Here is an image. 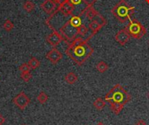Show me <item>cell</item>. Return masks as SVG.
Segmentation results:
<instances>
[{
  "instance_id": "1",
  "label": "cell",
  "mask_w": 149,
  "mask_h": 125,
  "mask_svg": "<svg viewBox=\"0 0 149 125\" xmlns=\"http://www.w3.org/2000/svg\"><path fill=\"white\" fill-rule=\"evenodd\" d=\"M92 37H93V34H90L86 39L77 37L68 44V46L65 49L66 55L78 66H82L94 52L93 48L88 44V41Z\"/></svg>"
},
{
  "instance_id": "2",
  "label": "cell",
  "mask_w": 149,
  "mask_h": 125,
  "mask_svg": "<svg viewBox=\"0 0 149 125\" xmlns=\"http://www.w3.org/2000/svg\"><path fill=\"white\" fill-rule=\"evenodd\" d=\"M135 8L129 5L126 0H120L111 10L113 16L118 20L119 23L124 24L131 20L134 16Z\"/></svg>"
},
{
  "instance_id": "3",
  "label": "cell",
  "mask_w": 149,
  "mask_h": 125,
  "mask_svg": "<svg viewBox=\"0 0 149 125\" xmlns=\"http://www.w3.org/2000/svg\"><path fill=\"white\" fill-rule=\"evenodd\" d=\"M131 100L130 94L125 90V88L120 85L116 84L106 96H105V101L108 103H120L126 105L128 102Z\"/></svg>"
},
{
  "instance_id": "4",
  "label": "cell",
  "mask_w": 149,
  "mask_h": 125,
  "mask_svg": "<svg viewBox=\"0 0 149 125\" xmlns=\"http://www.w3.org/2000/svg\"><path fill=\"white\" fill-rule=\"evenodd\" d=\"M61 36L63 37V40L65 41L67 44L71 43L72 40H74L77 37H79L78 35V28L73 26L69 19L66 20L61 26L60 28L58 29V31Z\"/></svg>"
},
{
  "instance_id": "5",
  "label": "cell",
  "mask_w": 149,
  "mask_h": 125,
  "mask_svg": "<svg viewBox=\"0 0 149 125\" xmlns=\"http://www.w3.org/2000/svg\"><path fill=\"white\" fill-rule=\"evenodd\" d=\"M126 28L127 29L130 36L136 39H142L147 33L145 26L142 25V24L136 18L131 19Z\"/></svg>"
},
{
  "instance_id": "6",
  "label": "cell",
  "mask_w": 149,
  "mask_h": 125,
  "mask_svg": "<svg viewBox=\"0 0 149 125\" xmlns=\"http://www.w3.org/2000/svg\"><path fill=\"white\" fill-rule=\"evenodd\" d=\"M76 7L69 1V0H63L57 8V11L60 12L65 17H71L72 16Z\"/></svg>"
},
{
  "instance_id": "7",
  "label": "cell",
  "mask_w": 149,
  "mask_h": 125,
  "mask_svg": "<svg viewBox=\"0 0 149 125\" xmlns=\"http://www.w3.org/2000/svg\"><path fill=\"white\" fill-rule=\"evenodd\" d=\"M13 103L20 110H24L31 103L30 98L24 93V92H20L18 95H17L13 100H12Z\"/></svg>"
},
{
  "instance_id": "8",
  "label": "cell",
  "mask_w": 149,
  "mask_h": 125,
  "mask_svg": "<svg viewBox=\"0 0 149 125\" xmlns=\"http://www.w3.org/2000/svg\"><path fill=\"white\" fill-rule=\"evenodd\" d=\"M131 36L127 31V29L125 27L123 29H120L115 35L114 39L116 40V42H118L120 46H125L127 45V43L129 41Z\"/></svg>"
},
{
  "instance_id": "9",
  "label": "cell",
  "mask_w": 149,
  "mask_h": 125,
  "mask_svg": "<svg viewBox=\"0 0 149 125\" xmlns=\"http://www.w3.org/2000/svg\"><path fill=\"white\" fill-rule=\"evenodd\" d=\"M63 41V37L58 31H53L46 37V42L53 47H56Z\"/></svg>"
},
{
  "instance_id": "10",
  "label": "cell",
  "mask_w": 149,
  "mask_h": 125,
  "mask_svg": "<svg viewBox=\"0 0 149 125\" xmlns=\"http://www.w3.org/2000/svg\"><path fill=\"white\" fill-rule=\"evenodd\" d=\"M46 59L48 60H50L53 65H56L57 63H58L62 58H63V54L56 48V47H53L51 51H49L46 55H45Z\"/></svg>"
},
{
  "instance_id": "11",
  "label": "cell",
  "mask_w": 149,
  "mask_h": 125,
  "mask_svg": "<svg viewBox=\"0 0 149 125\" xmlns=\"http://www.w3.org/2000/svg\"><path fill=\"white\" fill-rule=\"evenodd\" d=\"M40 7L47 14H52L57 10L58 4L53 0H45L44 3L40 4Z\"/></svg>"
},
{
  "instance_id": "12",
  "label": "cell",
  "mask_w": 149,
  "mask_h": 125,
  "mask_svg": "<svg viewBox=\"0 0 149 125\" xmlns=\"http://www.w3.org/2000/svg\"><path fill=\"white\" fill-rule=\"evenodd\" d=\"M104 25H106V24H104V23H102V22H100V21H99V20L93 19V20L90 21V23H89V25H88V28H89V30L91 31V34H93V35L94 36L95 34L98 33V32H99Z\"/></svg>"
},
{
  "instance_id": "13",
  "label": "cell",
  "mask_w": 149,
  "mask_h": 125,
  "mask_svg": "<svg viewBox=\"0 0 149 125\" xmlns=\"http://www.w3.org/2000/svg\"><path fill=\"white\" fill-rule=\"evenodd\" d=\"M69 21H70V23L73 25V26H75V27H79V26H80L83 23V20H82V18H81V15H72V16H71V18H69Z\"/></svg>"
},
{
  "instance_id": "14",
  "label": "cell",
  "mask_w": 149,
  "mask_h": 125,
  "mask_svg": "<svg viewBox=\"0 0 149 125\" xmlns=\"http://www.w3.org/2000/svg\"><path fill=\"white\" fill-rule=\"evenodd\" d=\"M65 81L68 84L72 85V84H74V83H76L78 81V75L73 72H70L65 76Z\"/></svg>"
},
{
  "instance_id": "15",
  "label": "cell",
  "mask_w": 149,
  "mask_h": 125,
  "mask_svg": "<svg viewBox=\"0 0 149 125\" xmlns=\"http://www.w3.org/2000/svg\"><path fill=\"white\" fill-rule=\"evenodd\" d=\"M110 106H111L112 111L115 115H119L121 112V110H123L125 105L123 103H110Z\"/></svg>"
},
{
  "instance_id": "16",
  "label": "cell",
  "mask_w": 149,
  "mask_h": 125,
  "mask_svg": "<svg viewBox=\"0 0 149 125\" xmlns=\"http://www.w3.org/2000/svg\"><path fill=\"white\" fill-rule=\"evenodd\" d=\"M108 68H109V66L105 61H99L97 63V65H96V69L100 74H103V73L107 72L108 70Z\"/></svg>"
},
{
  "instance_id": "17",
  "label": "cell",
  "mask_w": 149,
  "mask_h": 125,
  "mask_svg": "<svg viewBox=\"0 0 149 125\" xmlns=\"http://www.w3.org/2000/svg\"><path fill=\"white\" fill-rule=\"evenodd\" d=\"M106 104H107V102L105 101V99H102L100 97L97 98L94 103H93V106L98 110H103L105 107H106Z\"/></svg>"
},
{
  "instance_id": "18",
  "label": "cell",
  "mask_w": 149,
  "mask_h": 125,
  "mask_svg": "<svg viewBox=\"0 0 149 125\" xmlns=\"http://www.w3.org/2000/svg\"><path fill=\"white\" fill-rule=\"evenodd\" d=\"M89 31H90L89 28L86 25H85L84 24H82L80 26L78 27V35H79V36L80 37H85V36H86L88 34Z\"/></svg>"
},
{
  "instance_id": "19",
  "label": "cell",
  "mask_w": 149,
  "mask_h": 125,
  "mask_svg": "<svg viewBox=\"0 0 149 125\" xmlns=\"http://www.w3.org/2000/svg\"><path fill=\"white\" fill-rule=\"evenodd\" d=\"M28 65H29L30 68L33 70V69L38 68V67L40 66V61H39L38 59H36V58L32 57V58H31V60L28 61Z\"/></svg>"
},
{
  "instance_id": "20",
  "label": "cell",
  "mask_w": 149,
  "mask_h": 125,
  "mask_svg": "<svg viewBox=\"0 0 149 125\" xmlns=\"http://www.w3.org/2000/svg\"><path fill=\"white\" fill-rule=\"evenodd\" d=\"M23 8L25 11L27 12H31L34 10L35 8V4L31 2V1H25L23 4Z\"/></svg>"
},
{
  "instance_id": "21",
  "label": "cell",
  "mask_w": 149,
  "mask_h": 125,
  "mask_svg": "<svg viewBox=\"0 0 149 125\" xmlns=\"http://www.w3.org/2000/svg\"><path fill=\"white\" fill-rule=\"evenodd\" d=\"M48 96L45 93V92H40L38 94V96H37V100L39 103L41 104H45L47 101H48Z\"/></svg>"
},
{
  "instance_id": "22",
  "label": "cell",
  "mask_w": 149,
  "mask_h": 125,
  "mask_svg": "<svg viewBox=\"0 0 149 125\" xmlns=\"http://www.w3.org/2000/svg\"><path fill=\"white\" fill-rule=\"evenodd\" d=\"M3 28L6 32H10L14 28V25H13V23L10 19H6L4 21V23H3Z\"/></svg>"
},
{
  "instance_id": "23",
  "label": "cell",
  "mask_w": 149,
  "mask_h": 125,
  "mask_svg": "<svg viewBox=\"0 0 149 125\" xmlns=\"http://www.w3.org/2000/svg\"><path fill=\"white\" fill-rule=\"evenodd\" d=\"M32 75L31 74V71L30 72H24V73H21V78L23 79L24 81L25 82H28L31 79Z\"/></svg>"
},
{
  "instance_id": "24",
  "label": "cell",
  "mask_w": 149,
  "mask_h": 125,
  "mask_svg": "<svg viewBox=\"0 0 149 125\" xmlns=\"http://www.w3.org/2000/svg\"><path fill=\"white\" fill-rule=\"evenodd\" d=\"M18 70H19L20 73H24V72H30L31 69L30 68L28 63H24V64H22V65L19 67Z\"/></svg>"
},
{
  "instance_id": "25",
  "label": "cell",
  "mask_w": 149,
  "mask_h": 125,
  "mask_svg": "<svg viewBox=\"0 0 149 125\" xmlns=\"http://www.w3.org/2000/svg\"><path fill=\"white\" fill-rule=\"evenodd\" d=\"M5 123V118L0 114V125H3Z\"/></svg>"
},
{
  "instance_id": "26",
  "label": "cell",
  "mask_w": 149,
  "mask_h": 125,
  "mask_svg": "<svg viewBox=\"0 0 149 125\" xmlns=\"http://www.w3.org/2000/svg\"><path fill=\"white\" fill-rule=\"evenodd\" d=\"M135 125H148L146 124V122L145 121H143V120H140L137 124Z\"/></svg>"
},
{
  "instance_id": "27",
  "label": "cell",
  "mask_w": 149,
  "mask_h": 125,
  "mask_svg": "<svg viewBox=\"0 0 149 125\" xmlns=\"http://www.w3.org/2000/svg\"><path fill=\"white\" fill-rule=\"evenodd\" d=\"M53 1H54V2H55L57 4H58H58H60V3H61L63 0H53Z\"/></svg>"
},
{
  "instance_id": "28",
  "label": "cell",
  "mask_w": 149,
  "mask_h": 125,
  "mask_svg": "<svg viewBox=\"0 0 149 125\" xmlns=\"http://www.w3.org/2000/svg\"><path fill=\"white\" fill-rule=\"evenodd\" d=\"M96 125H105L103 123H99V124H97Z\"/></svg>"
},
{
  "instance_id": "29",
  "label": "cell",
  "mask_w": 149,
  "mask_h": 125,
  "mask_svg": "<svg viewBox=\"0 0 149 125\" xmlns=\"http://www.w3.org/2000/svg\"><path fill=\"white\" fill-rule=\"evenodd\" d=\"M146 2H147L148 4H149V0H146Z\"/></svg>"
},
{
  "instance_id": "30",
  "label": "cell",
  "mask_w": 149,
  "mask_h": 125,
  "mask_svg": "<svg viewBox=\"0 0 149 125\" xmlns=\"http://www.w3.org/2000/svg\"><path fill=\"white\" fill-rule=\"evenodd\" d=\"M148 98H149V93H148Z\"/></svg>"
},
{
  "instance_id": "31",
  "label": "cell",
  "mask_w": 149,
  "mask_h": 125,
  "mask_svg": "<svg viewBox=\"0 0 149 125\" xmlns=\"http://www.w3.org/2000/svg\"><path fill=\"white\" fill-rule=\"evenodd\" d=\"M24 125H25V124H24Z\"/></svg>"
}]
</instances>
